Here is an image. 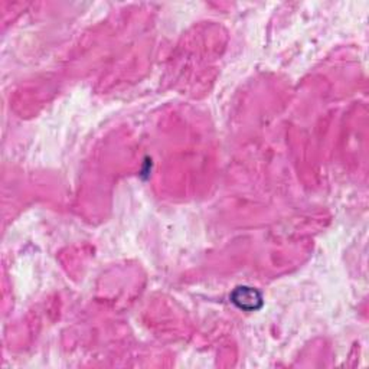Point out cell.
Listing matches in <instances>:
<instances>
[{
  "label": "cell",
  "instance_id": "cell-1",
  "mask_svg": "<svg viewBox=\"0 0 369 369\" xmlns=\"http://www.w3.org/2000/svg\"><path fill=\"white\" fill-rule=\"evenodd\" d=\"M231 302L241 310L253 311L262 306V296L253 287H236L231 295Z\"/></svg>",
  "mask_w": 369,
  "mask_h": 369
}]
</instances>
